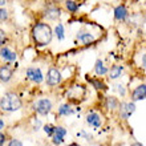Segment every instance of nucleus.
Returning a JSON list of instances; mask_svg holds the SVG:
<instances>
[{"label":"nucleus","instance_id":"nucleus-27","mask_svg":"<svg viewBox=\"0 0 146 146\" xmlns=\"http://www.w3.org/2000/svg\"><path fill=\"white\" fill-rule=\"evenodd\" d=\"M117 86H118V92L121 93V96H125V90H123L122 85H117Z\"/></svg>","mask_w":146,"mask_h":146},{"label":"nucleus","instance_id":"nucleus-8","mask_svg":"<svg viewBox=\"0 0 146 146\" xmlns=\"http://www.w3.org/2000/svg\"><path fill=\"white\" fill-rule=\"evenodd\" d=\"M66 134V130L64 127H53V143L56 145H60L62 142V138H64V135Z\"/></svg>","mask_w":146,"mask_h":146},{"label":"nucleus","instance_id":"nucleus-4","mask_svg":"<svg viewBox=\"0 0 146 146\" xmlns=\"http://www.w3.org/2000/svg\"><path fill=\"white\" fill-rule=\"evenodd\" d=\"M61 81V74L56 68H50L48 70V74H46V84L53 86V85H57L58 82Z\"/></svg>","mask_w":146,"mask_h":146},{"label":"nucleus","instance_id":"nucleus-19","mask_svg":"<svg viewBox=\"0 0 146 146\" xmlns=\"http://www.w3.org/2000/svg\"><path fill=\"white\" fill-rule=\"evenodd\" d=\"M54 32H56V36H57L58 40L64 38V27H62V24H57V27L54 28Z\"/></svg>","mask_w":146,"mask_h":146},{"label":"nucleus","instance_id":"nucleus-31","mask_svg":"<svg viewBox=\"0 0 146 146\" xmlns=\"http://www.w3.org/2000/svg\"><path fill=\"white\" fill-rule=\"evenodd\" d=\"M131 146H142V145H141V143H133Z\"/></svg>","mask_w":146,"mask_h":146},{"label":"nucleus","instance_id":"nucleus-18","mask_svg":"<svg viewBox=\"0 0 146 146\" xmlns=\"http://www.w3.org/2000/svg\"><path fill=\"white\" fill-rule=\"evenodd\" d=\"M65 5H66V8H68V11H69V12H76L77 9H78L77 3H76V1H73V0H66Z\"/></svg>","mask_w":146,"mask_h":146},{"label":"nucleus","instance_id":"nucleus-5","mask_svg":"<svg viewBox=\"0 0 146 146\" xmlns=\"http://www.w3.org/2000/svg\"><path fill=\"white\" fill-rule=\"evenodd\" d=\"M27 77L32 80L36 84H40L42 81V73L38 68H28L27 69Z\"/></svg>","mask_w":146,"mask_h":146},{"label":"nucleus","instance_id":"nucleus-17","mask_svg":"<svg viewBox=\"0 0 146 146\" xmlns=\"http://www.w3.org/2000/svg\"><path fill=\"white\" fill-rule=\"evenodd\" d=\"M94 70H96V73L98 74V76H102V74H105V73L108 72V69L104 66V64H102L101 60H97L96 66H94Z\"/></svg>","mask_w":146,"mask_h":146},{"label":"nucleus","instance_id":"nucleus-20","mask_svg":"<svg viewBox=\"0 0 146 146\" xmlns=\"http://www.w3.org/2000/svg\"><path fill=\"white\" fill-rule=\"evenodd\" d=\"M89 80V82L94 86L96 89H106V86L104 85V82H101V81H98V80H92V78H88Z\"/></svg>","mask_w":146,"mask_h":146},{"label":"nucleus","instance_id":"nucleus-32","mask_svg":"<svg viewBox=\"0 0 146 146\" xmlns=\"http://www.w3.org/2000/svg\"><path fill=\"white\" fill-rule=\"evenodd\" d=\"M68 146H78L77 143H70V145H68Z\"/></svg>","mask_w":146,"mask_h":146},{"label":"nucleus","instance_id":"nucleus-33","mask_svg":"<svg viewBox=\"0 0 146 146\" xmlns=\"http://www.w3.org/2000/svg\"><path fill=\"white\" fill-rule=\"evenodd\" d=\"M57 1H58V0H57Z\"/></svg>","mask_w":146,"mask_h":146},{"label":"nucleus","instance_id":"nucleus-21","mask_svg":"<svg viewBox=\"0 0 146 146\" xmlns=\"http://www.w3.org/2000/svg\"><path fill=\"white\" fill-rule=\"evenodd\" d=\"M69 113H70V109H69V106H68V105H62L61 108L58 109V114H61V115L69 114Z\"/></svg>","mask_w":146,"mask_h":146},{"label":"nucleus","instance_id":"nucleus-12","mask_svg":"<svg viewBox=\"0 0 146 146\" xmlns=\"http://www.w3.org/2000/svg\"><path fill=\"white\" fill-rule=\"evenodd\" d=\"M0 56H1L4 60H7V61H15L16 60L15 52H12V50L8 49V48H1V49H0Z\"/></svg>","mask_w":146,"mask_h":146},{"label":"nucleus","instance_id":"nucleus-28","mask_svg":"<svg viewBox=\"0 0 146 146\" xmlns=\"http://www.w3.org/2000/svg\"><path fill=\"white\" fill-rule=\"evenodd\" d=\"M4 141H5V137H4V134H1V133H0V146L4 145Z\"/></svg>","mask_w":146,"mask_h":146},{"label":"nucleus","instance_id":"nucleus-7","mask_svg":"<svg viewBox=\"0 0 146 146\" xmlns=\"http://www.w3.org/2000/svg\"><path fill=\"white\" fill-rule=\"evenodd\" d=\"M135 110V106L134 104H131V102H125V104L121 105V110H119V114L122 118H127L131 113H134Z\"/></svg>","mask_w":146,"mask_h":146},{"label":"nucleus","instance_id":"nucleus-6","mask_svg":"<svg viewBox=\"0 0 146 146\" xmlns=\"http://www.w3.org/2000/svg\"><path fill=\"white\" fill-rule=\"evenodd\" d=\"M85 94V89L81 86V85H76V86H73L70 90H68L66 93V96L72 98V100H77V98H81V97Z\"/></svg>","mask_w":146,"mask_h":146},{"label":"nucleus","instance_id":"nucleus-9","mask_svg":"<svg viewBox=\"0 0 146 146\" xmlns=\"http://www.w3.org/2000/svg\"><path fill=\"white\" fill-rule=\"evenodd\" d=\"M60 15H61V11L57 7H48L45 13H44V16L49 20H57V17H60Z\"/></svg>","mask_w":146,"mask_h":146},{"label":"nucleus","instance_id":"nucleus-25","mask_svg":"<svg viewBox=\"0 0 146 146\" xmlns=\"http://www.w3.org/2000/svg\"><path fill=\"white\" fill-rule=\"evenodd\" d=\"M4 42H5V33H4V31L0 29V46L3 45Z\"/></svg>","mask_w":146,"mask_h":146},{"label":"nucleus","instance_id":"nucleus-10","mask_svg":"<svg viewBox=\"0 0 146 146\" xmlns=\"http://www.w3.org/2000/svg\"><path fill=\"white\" fill-rule=\"evenodd\" d=\"M126 16H127V9L125 5H118V7L114 9V17L115 20H118V21H122V20L126 19Z\"/></svg>","mask_w":146,"mask_h":146},{"label":"nucleus","instance_id":"nucleus-16","mask_svg":"<svg viewBox=\"0 0 146 146\" xmlns=\"http://www.w3.org/2000/svg\"><path fill=\"white\" fill-rule=\"evenodd\" d=\"M121 72H122V66L121 65H113L109 70V74H110V78H117V77L121 76Z\"/></svg>","mask_w":146,"mask_h":146},{"label":"nucleus","instance_id":"nucleus-2","mask_svg":"<svg viewBox=\"0 0 146 146\" xmlns=\"http://www.w3.org/2000/svg\"><path fill=\"white\" fill-rule=\"evenodd\" d=\"M21 108V100L13 93H7L0 100V109L4 111H15Z\"/></svg>","mask_w":146,"mask_h":146},{"label":"nucleus","instance_id":"nucleus-23","mask_svg":"<svg viewBox=\"0 0 146 146\" xmlns=\"http://www.w3.org/2000/svg\"><path fill=\"white\" fill-rule=\"evenodd\" d=\"M8 17V13L5 9H0V21H4V20Z\"/></svg>","mask_w":146,"mask_h":146},{"label":"nucleus","instance_id":"nucleus-26","mask_svg":"<svg viewBox=\"0 0 146 146\" xmlns=\"http://www.w3.org/2000/svg\"><path fill=\"white\" fill-rule=\"evenodd\" d=\"M8 146H23V143L20 142L19 139H12L11 142H9V145Z\"/></svg>","mask_w":146,"mask_h":146},{"label":"nucleus","instance_id":"nucleus-1","mask_svg":"<svg viewBox=\"0 0 146 146\" xmlns=\"http://www.w3.org/2000/svg\"><path fill=\"white\" fill-rule=\"evenodd\" d=\"M32 37L38 46L48 45L52 41V29L48 24L37 23L32 29Z\"/></svg>","mask_w":146,"mask_h":146},{"label":"nucleus","instance_id":"nucleus-14","mask_svg":"<svg viewBox=\"0 0 146 146\" xmlns=\"http://www.w3.org/2000/svg\"><path fill=\"white\" fill-rule=\"evenodd\" d=\"M11 77H12V70L8 66H1L0 68V81L7 82V81L11 80Z\"/></svg>","mask_w":146,"mask_h":146},{"label":"nucleus","instance_id":"nucleus-13","mask_svg":"<svg viewBox=\"0 0 146 146\" xmlns=\"http://www.w3.org/2000/svg\"><path fill=\"white\" fill-rule=\"evenodd\" d=\"M77 38H78L80 41H82V44H85V45L92 44V42L94 41V37H93L90 33H88V32H80V33L77 35Z\"/></svg>","mask_w":146,"mask_h":146},{"label":"nucleus","instance_id":"nucleus-22","mask_svg":"<svg viewBox=\"0 0 146 146\" xmlns=\"http://www.w3.org/2000/svg\"><path fill=\"white\" fill-rule=\"evenodd\" d=\"M106 102H108V106L110 109H113V108H115V106H117V100H115V98H113V97L108 98V101H106Z\"/></svg>","mask_w":146,"mask_h":146},{"label":"nucleus","instance_id":"nucleus-15","mask_svg":"<svg viewBox=\"0 0 146 146\" xmlns=\"http://www.w3.org/2000/svg\"><path fill=\"white\" fill-rule=\"evenodd\" d=\"M86 121H88L89 125H92V126H94V127L101 126V118L97 113H90V114L88 115Z\"/></svg>","mask_w":146,"mask_h":146},{"label":"nucleus","instance_id":"nucleus-3","mask_svg":"<svg viewBox=\"0 0 146 146\" xmlns=\"http://www.w3.org/2000/svg\"><path fill=\"white\" fill-rule=\"evenodd\" d=\"M35 109L37 113H40V114H42V115H46L50 111V109H52V104H50L49 100L42 98V100L37 101L35 104Z\"/></svg>","mask_w":146,"mask_h":146},{"label":"nucleus","instance_id":"nucleus-30","mask_svg":"<svg viewBox=\"0 0 146 146\" xmlns=\"http://www.w3.org/2000/svg\"><path fill=\"white\" fill-rule=\"evenodd\" d=\"M4 3H5V0H0V5H3Z\"/></svg>","mask_w":146,"mask_h":146},{"label":"nucleus","instance_id":"nucleus-11","mask_svg":"<svg viewBox=\"0 0 146 146\" xmlns=\"http://www.w3.org/2000/svg\"><path fill=\"white\" fill-rule=\"evenodd\" d=\"M145 96H146V86H145V84L139 85L138 88L133 92V100H134V101L143 100V98H145Z\"/></svg>","mask_w":146,"mask_h":146},{"label":"nucleus","instance_id":"nucleus-24","mask_svg":"<svg viewBox=\"0 0 146 146\" xmlns=\"http://www.w3.org/2000/svg\"><path fill=\"white\" fill-rule=\"evenodd\" d=\"M44 130H45L46 134H49V135L53 134V127L50 126V125H46V126H44Z\"/></svg>","mask_w":146,"mask_h":146},{"label":"nucleus","instance_id":"nucleus-29","mask_svg":"<svg viewBox=\"0 0 146 146\" xmlns=\"http://www.w3.org/2000/svg\"><path fill=\"white\" fill-rule=\"evenodd\" d=\"M3 127H4V121L0 118V129H3Z\"/></svg>","mask_w":146,"mask_h":146}]
</instances>
